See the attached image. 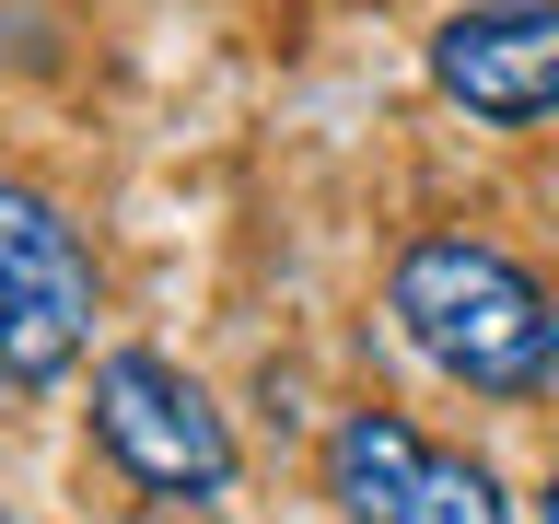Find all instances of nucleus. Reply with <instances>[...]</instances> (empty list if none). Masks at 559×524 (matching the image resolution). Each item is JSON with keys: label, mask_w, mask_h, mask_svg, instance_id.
<instances>
[{"label": "nucleus", "mask_w": 559, "mask_h": 524, "mask_svg": "<svg viewBox=\"0 0 559 524\" xmlns=\"http://www.w3.org/2000/svg\"><path fill=\"white\" fill-rule=\"evenodd\" d=\"M384 314L396 338L431 361L466 396H548L559 384V291L524 269L513 245L466 234V222H431L384 257Z\"/></svg>", "instance_id": "obj_1"}, {"label": "nucleus", "mask_w": 559, "mask_h": 524, "mask_svg": "<svg viewBox=\"0 0 559 524\" xmlns=\"http://www.w3.org/2000/svg\"><path fill=\"white\" fill-rule=\"evenodd\" d=\"M82 431L164 513H222L245 489V443H234V419H222V396L187 361H164V349H105L94 384H82Z\"/></svg>", "instance_id": "obj_2"}, {"label": "nucleus", "mask_w": 559, "mask_h": 524, "mask_svg": "<svg viewBox=\"0 0 559 524\" xmlns=\"http://www.w3.org/2000/svg\"><path fill=\"white\" fill-rule=\"evenodd\" d=\"M94 314H105L94 234L70 222V199L0 164V396H59L94 349Z\"/></svg>", "instance_id": "obj_3"}, {"label": "nucleus", "mask_w": 559, "mask_h": 524, "mask_svg": "<svg viewBox=\"0 0 559 524\" xmlns=\"http://www.w3.org/2000/svg\"><path fill=\"white\" fill-rule=\"evenodd\" d=\"M314 478H326L338 524H513L501 478L478 454L431 443L408 408H338L314 443Z\"/></svg>", "instance_id": "obj_4"}, {"label": "nucleus", "mask_w": 559, "mask_h": 524, "mask_svg": "<svg viewBox=\"0 0 559 524\" xmlns=\"http://www.w3.org/2000/svg\"><path fill=\"white\" fill-rule=\"evenodd\" d=\"M431 94L478 129H548L559 117V0H466L419 47Z\"/></svg>", "instance_id": "obj_5"}, {"label": "nucleus", "mask_w": 559, "mask_h": 524, "mask_svg": "<svg viewBox=\"0 0 559 524\" xmlns=\"http://www.w3.org/2000/svg\"><path fill=\"white\" fill-rule=\"evenodd\" d=\"M536 524H559V466H548V489H536Z\"/></svg>", "instance_id": "obj_6"}]
</instances>
